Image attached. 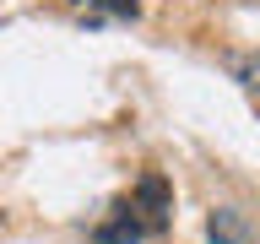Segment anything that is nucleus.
<instances>
[{
  "label": "nucleus",
  "instance_id": "4",
  "mask_svg": "<svg viewBox=\"0 0 260 244\" xmlns=\"http://www.w3.org/2000/svg\"><path fill=\"white\" fill-rule=\"evenodd\" d=\"M206 239H211V244H244V223L233 217V211H211Z\"/></svg>",
  "mask_w": 260,
  "mask_h": 244
},
{
  "label": "nucleus",
  "instance_id": "3",
  "mask_svg": "<svg viewBox=\"0 0 260 244\" xmlns=\"http://www.w3.org/2000/svg\"><path fill=\"white\" fill-rule=\"evenodd\" d=\"M98 239H103V244H136V239H146V233H141V223H136L125 206H114V223L98 228Z\"/></svg>",
  "mask_w": 260,
  "mask_h": 244
},
{
  "label": "nucleus",
  "instance_id": "2",
  "mask_svg": "<svg viewBox=\"0 0 260 244\" xmlns=\"http://www.w3.org/2000/svg\"><path fill=\"white\" fill-rule=\"evenodd\" d=\"M71 11L81 22H130L141 11V0H71Z\"/></svg>",
  "mask_w": 260,
  "mask_h": 244
},
{
  "label": "nucleus",
  "instance_id": "1",
  "mask_svg": "<svg viewBox=\"0 0 260 244\" xmlns=\"http://www.w3.org/2000/svg\"><path fill=\"white\" fill-rule=\"evenodd\" d=\"M119 206L141 223V233H162V228H168V185L152 174V179H141V185H136V195H130V201H119Z\"/></svg>",
  "mask_w": 260,
  "mask_h": 244
}]
</instances>
